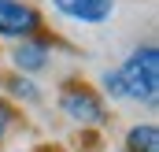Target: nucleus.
<instances>
[{
	"mask_svg": "<svg viewBox=\"0 0 159 152\" xmlns=\"http://www.w3.org/2000/svg\"><path fill=\"white\" fill-rule=\"evenodd\" d=\"M19 152H30V149H19Z\"/></svg>",
	"mask_w": 159,
	"mask_h": 152,
	"instance_id": "9d476101",
	"label": "nucleus"
},
{
	"mask_svg": "<svg viewBox=\"0 0 159 152\" xmlns=\"http://www.w3.org/2000/svg\"><path fill=\"white\" fill-rule=\"evenodd\" d=\"M4 97L15 104V108H37L41 100H44V89H41L34 78H26V74H11L4 78Z\"/></svg>",
	"mask_w": 159,
	"mask_h": 152,
	"instance_id": "423d86ee",
	"label": "nucleus"
},
{
	"mask_svg": "<svg viewBox=\"0 0 159 152\" xmlns=\"http://www.w3.org/2000/svg\"><path fill=\"white\" fill-rule=\"evenodd\" d=\"M115 152H122V149H115Z\"/></svg>",
	"mask_w": 159,
	"mask_h": 152,
	"instance_id": "9b49d317",
	"label": "nucleus"
},
{
	"mask_svg": "<svg viewBox=\"0 0 159 152\" xmlns=\"http://www.w3.org/2000/svg\"><path fill=\"white\" fill-rule=\"evenodd\" d=\"M44 34V15L30 0H0V37L4 41H26Z\"/></svg>",
	"mask_w": 159,
	"mask_h": 152,
	"instance_id": "7ed1b4c3",
	"label": "nucleus"
},
{
	"mask_svg": "<svg viewBox=\"0 0 159 152\" xmlns=\"http://www.w3.org/2000/svg\"><path fill=\"white\" fill-rule=\"evenodd\" d=\"M52 59H56V41L48 37V34L15 41V48H11V71L15 74H26V78L44 74L52 67Z\"/></svg>",
	"mask_w": 159,
	"mask_h": 152,
	"instance_id": "20e7f679",
	"label": "nucleus"
},
{
	"mask_svg": "<svg viewBox=\"0 0 159 152\" xmlns=\"http://www.w3.org/2000/svg\"><path fill=\"white\" fill-rule=\"evenodd\" d=\"M22 122V108H15L7 97H0V145L11 137V130Z\"/></svg>",
	"mask_w": 159,
	"mask_h": 152,
	"instance_id": "1a4fd4ad",
	"label": "nucleus"
},
{
	"mask_svg": "<svg viewBox=\"0 0 159 152\" xmlns=\"http://www.w3.org/2000/svg\"><path fill=\"white\" fill-rule=\"evenodd\" d=\"M122 152H159V126L156 119H144V122H133L122 137Z\"/></svg>",
	"mask_w": 159,
	"mask_h": 152,
	"instance_id": "0eeeda50",
	"label": "nucleus"
},
{
	"mask_svg": "<svg viewBox=\"0 0 159 152\" xmlns=\"http://www.w3.org/2000/svg\"><path fill=\"white\" fill-rule=\"evenodd\" d=\"M48 4L59 19L78 26H104L119 7V0H48Z\"/></svg>",
	"mask_w": 159,
	"mask_h": 152,
	"instance_id": "39448f33",
	"label": "nucleus"
},
{
	"mask_svg": "<svg viewBox=\"0 0 159 152\" xmlns=\"http://www.w3.org/2000/svg\"><path fill=\"white\" fill-rule=\"evenodd\" d=\"M56 104H59V112L67 115L74 126H81V130H100V126L111 122L107 100H104L85 78H63V82H59V93H56Z\"/></svg>",
	"mask_w": 159,
	"mask_h": 152,
	"instance_id": "f03ea898",
	"label": "nucleus"
},
{
	"mask_svg": "<svg viewBox=\"0 0 159 152\" xmlns=\"http://www.w3.org/2000/svg\"><path fill=\"white\" fill-rule=\"evenodd\" d=\"M115 71H119L122 89H126V104H141L148 112L159 108V45L156 41L133 45Z\"/></svg>",
	"mask_w": 159,
	"mask_h": 152,
	"instance_id": "f257e3e1",
	"label": "nucleus"
},
{
	"mask_svg": "<svg viewBox=\"0 0 159 152\" xmlns=\"http://www.w3.org/2000/svg\"><path fill=\"white\" fill-rule=\"evenodd\" d=\"M104 100H111V104H126V89H122V78L115 67H104L100 71V89H96Z\"/></svg>",
	"mask_w": 159,
	"mask_h": 152,
	"instance_id": "6e6552de",
	"label": "nucleus"
}]
</instances>
